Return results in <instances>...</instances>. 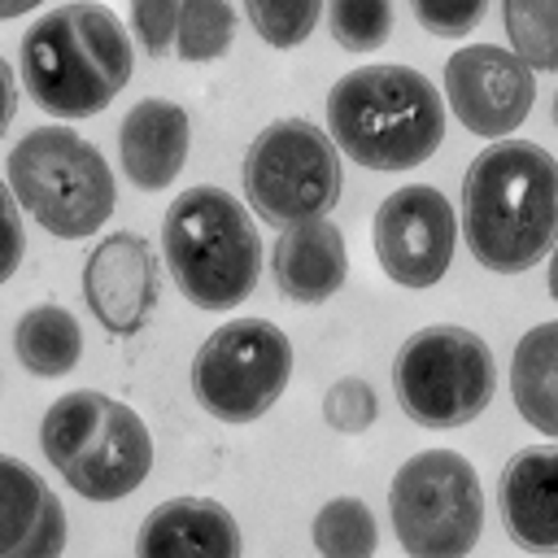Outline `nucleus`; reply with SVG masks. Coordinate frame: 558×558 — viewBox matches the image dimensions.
<instances>
[{"instance_id":"nucleus-1","label":"nucleus","mask_w":558,"mask_h":558,"mask_svg":"<svg viewBox=\"0 0 558 558\" xmlns=\"http://www.w3.org/2000/svg\"><path fill=\"white\" fill-rule=\"evenodd\" d=\"M462 240L493 275H519L558 240V157L527 140L488 144L462 174Z\"/></svg>"},{"instance_id":"nucleus-2","label":"nucleus","mask_w":558,"mask_h":558,"mask_svg":"<svg viewBox=\"0 0 558 558\" xmlns=\"http://www.w3.org/2000/svg\"><path fill=\"white\" fill-rule=\"evenodd\" d=\"M131 35L100 0L57 4L22 35L17 74L31 100L65 122L100 113L131 83Z\"/></svg>"},{"instance_id":"nucleus-3","label":"nucleus","mask_w":558,"mask_h":558,"mask_svg":"<svg viewBox=\"0 0 558 558\" xmlns=\"http://www.w3.org/2000/svg\"><path fill=\"white\" fill-rule=\"evenodd\" d=\"M445 100L410 65H357L327 92V131L336 148L366 170H414L445 140Z\"/></svg>"},{"instance_id":"nucleus-4","label":"nucleus","mask_w":558,"mask_h":558,"mask_svg":"<svg viewBox=\"0 0 558 558\" xmlns=\"http://www.w3.org/2000/svg\"><path fill=\"white\" fill-rule=\"evenodd\" d=\"M161 253L174 288L196 310H235L253 296L262 275V235L240 196L196 183L161 214Z\"/></svg>"},{"instance_id":"nucleus-5","label":"nucleus","mask_w":558,"mask_h":558,"mask_svg":"<svg viewBox=\"0 0 558 558\" xmlns=\"http://www.w3.org/2000/svg\"><path fill=\"white\" fill-rule=\"evenodd\" d=\"M39 449L83 501H122L153 471L148 423L96 388L65 392L44 410Z\"/></svg>"},{"instance_id":"nucleus-6","label":"nucleus","mask_w":558,"mask_h":558,"mask_svg":"<svg viewBox=\"0 0 558 558\" xmlns=\"http://www.w3.org/2000/svg\"><path fill=\"white\" fill-rule=\"evenodd\" d=\"M9 187L48 235L87 240L118 205V183L96 144L70 126H35L9 153Z\"/></svg>"},{"instance_id":"nucleus-7","label":"nucleus","mask_w":558,"mask_h":558,"mask_svg":"<svg viewBox=\"0 0 558 558\" xmlns=\"http://www.w3.org/2000/svg\"><path fill=\"white\" fill-rule=\"evenodd\" d=\"M392 392L401 414L418 427H466L497 392L493 349L471 327H418L392 357Z\"/></svg>"},{"instance_id":"nucleus-8","label":"nucleus","mask_w":558,"mask_h":558,"mask_svg":"<svg viewBox=\"0 0 558 558\" xmlns=\"http://www.w3.org/2000/svg\"><path fill=\"white\" fill-rule=\"evenodd\" d=\"M392 532L414 558L471 554L484 527V488L458 449H418L388 488Z\"/></svg>"},{"instance_id":"nucleus-9","label":"nucleus","mask_w":558,"mask_h":558,"mask_svg":"<svg viewBox=\"0 0 558 558\" xmlns=\"http://www.w3.org/2000/svg\"><path fill=\"white\" fill-rule=\"evenodd\" d=\"M244 196L266 227L331 214L340 201V148L310 118H275L244 153Z\"/></svg>"},{"instance_id":"nucleus-10","label":"nucleus","mask_w":558,"mask_h":558,"mask_svg":"<svg viewBox=\"0 0 558 558\" xmlns=\"http://www.w3.org/2000/svg\"><path fill=\"white\" fill-rule=\"evenodd\" d=\"M292 379V340L270 318H231L214 327L192 357L196 405L231 427L262 418Z\"/></svg>"},{"instance_id":"nucleus-11","label":"nucleus","mask_w":558,"mask_h":558,"mask_svg":"<svg viewBox=\"0 0 558 558\" xmlns=\"http://www.w3.org/2000/svg\"><path fill=\"white\" fill-rule=\"evenodd\" d=\"M458 244V218L440 187L405 183L388 192L371 218V248L397 288H432L445 279Z\"/></svg>"},{"instance_id":"nucleus-12","label":"nucleus","mask_w":558,"mask_h":558,"mask_svg":"<svg viewBox=\"0 0 558 558\" xmlns=\"http://www.w3.org/2000/svg\"><path fill=\"white\" fill-rule=\"evenodd\" d=\"M445 100L471 135L506 140L536 105V70L514 48L466 44L445 61Z\"/></svg>"},{"instance_id":"nucleus-13","label":"nucleus","mask_w":558,"mask_h":558,"mask_svg":"<svg viewBox=\"0 0 558 558\" xmlns=\"http://www.w3.org/2000/svg\"><path fill=\"white\" fill-rule=\"evenodd\" d=\"M83 301L109 336H135L157 310V262L144 235L109 231L83 262Z\"/></svg>"},{"instance_id":"nucleus-14","label":"nucleus","mask_w":558,"mask_h":558,"mask_svg":"<svg viewBox=\"0 0 558 558\" xmlns=\"http://www.w3.org/2000/svg\"><path fill=\"white\" fill-rule=\"evenodd\" d=\"M187 148H192V122H187L183 105H174L166 96L135 100L118 126L122 174L140 192L170 187L179 179V170L187 166Z\"/></svg>"},{"instance_id":"nucleus-15","label":"nucleus","mask_w":558,"mask_h":558,"mask_svg":"<svg viewBox=\"0 0 558 558\" xmlns=\"http://www.w3.org/2000/svg\"><path fill=\"white\" fill-rule=\"evenodd\" d=\"M270 275H275V288L296 305L331 301L349 279L344 231L327 214L279 227V240L270 248Z\"/></svg>"},{"instance_id":"nucleus-16","label":"nucleus","mask_w":558,"mask_h":558,"mask_svg":"<svg viewBox=\"0 0 558 558\" xmlns=\"http://www.w3.org/2000/svg\"><path fill=\"white\" fill-rule=\"evenodd\" d=\"M501 523L523 549H558V445H523L497 480Z\"/></svg>"},{"instance_id":"nucleus-17","label":"nucleus","mask_w":558,"mask_h":558,"mask_svg":"<svg viewBox=\"0 0 558 558\" xmlns=\"http://www.w3.org/2000/svg\"><path fill=\"white\" fill-rule=\"evenodd\" d=\"M65 549V510L48 480L0 453V558H52Z\"/></svg>"},{"instance_id":"nucleus-18","label":"nucleus","mask_w":558,"mask_h":558,"mask_svg":"<svg viewBox=\"0 0 558 558\" xmlns=\"http://www.w3.org/2000/svg\"><path fill=\"white\" fill-rule=\"evenodd\" d=\"M135 554L144 558H235V514L214 497H170L140 523Z\"/></svg>"},{"instance_id":"nucleus-19","label":"nucleus","mask_w":558,"mask_h":558,"mask_svg":"<svg viewBox=\"0 0 558 558\" xmlns=\"http://www.w3.org/2000/svg\"><path fill=\"white\" fill-rule=\"evenodd\" d=\"M510 397L523 423L558 440V318L519 336L510 353Z\"/></svg>"},{"instance_id":"nucleus-20","label":"nucleus","mask_w":558,"mask_h":558,"mask_svg":"<svg viewBox=\"0 0 558 558\" xmlns=\"http://www.w3.org/2000/svg\"><path fill=\"white\" fill-rule=\"evenodd\" d=\"M13 353H17L22 371H31L39 379H61L83 357V327L57 301L31 305L13 327Z\"/></svg>"},{"instance_id":"nucleus-21","label":"nucleus","mask_w":558,"mask_h":558,"mask_svg":"<svg viewBox=\"0 0 558 558\" xmlns=\"http://www.w3.org/2000/svg\"><path fill=\"white\" fill-rule=\"evenodd\" d=\"M310 541L327 558H366L379 549V523L362 497H331L310 523Z\"/></svg>"},{"instance_id":"nucleus-22","label":"nucleus","mask_w":558,"mask_h":558,"mask_svg":"<svg viewBox=\"0 0 558 558\" xmlns=\"http://www.w3.org/2000/svg\"><path fill=\"white\" fill-rule=\"evenodd\" d=\"M235 39V9L227 0H179L174 26V57L179 61H218L231 52Z\"/></svg>"},{"instance_id":"nucleus-23","label":"nucleus","mask_w":558,"mask_h":558,"mask_svg":"<svg viewBox=\"0 0 558 558\" xmlns=\"http://www.w3.org/2000/svg\"><path fill=\"white\" fill-rule=\"evenodd\" d=\"M501 22L532 70H558V0H501Z\"/></svg>"},{"instance_id":"nucleus-24","label":"nucleus","mask_w":558,"mask_h":558,"mask_svg":"<svg viewBox=\"0 0 558 558\" xmlns=\"http://www.w3.org/2000/svg\"><path fill=\"white\" fill-rule=\"evenodd\" d=\"M327 26L344 52H375L392 35V0H327Z\"/></svg>"},{"instance_id":"nucleus-25","label":"nucleus","mask_w":558,"mask_h":558,"mask_svg":"<svg viewBox=\"0 0 558 558\" xmlns=\"http://www.w3.org/2000/svg\"><path fill=\"white\" fill-rule=\"evenodd\" d=\"M323 4L327 0H244V17L270 48L288 52L314 35Z\"/></svg>"},{"instance_id":"nucleus-26","label":"nucleus","mask_w":558,"mask_h":558,"mask_svg":"<svg viewBox=\"0 0 558 558\" xmlns=\"http://www.w3.org/2000/svg\"><path fill=\"white\" fill-rule=\"evenodd\" d=\"M379 418V397L362 375H344L323 397V423L340 436H362Z\"/></svg>"},{"instance_id":"nucleus-27","label":"nucleus","mask_w":558,"mask_h":558,"mask_svg":"<svg viewBox=\"0 0 558 558\" xmlns=\"http://www.w3.org/2000/svg\"><path fill=\"white\" fill-rule=\"evenodd\" d=\"M410 9L423 31L440 35V39H466L484 22L488 0H410Z\"/></svg>"},{"instance_id":"nucleus-28","label":"nucleus","mask_w":558,"mask_h":558,"mask_svg":"<svg viewBox=\"0 0 558 558\" xmlns=\"http://www.w3.org/2000/svg\"><path fill=\"white\" fill-rule=\"evenodd\" d=\"M174 26H179V0H131V35L148 57L174 52Z\"/></svg>"},{"instance_id":"nucleus-29","label":"nucleus","mask_w":558,"mask_h":558,"mask_svg":"<svg viewBox=\"0 0 558 558\" xmlns=\"http://www.w3.org/2000/svg\"><path fill=\"white\" fill-rule=\"evenodd\" d=\"M26 253V231H22V205L9 187V179H0V283H9L22 266Z\"/></svg>"},{"instance_id":"nucleus-30","label":"nucleus","mask_w":558,"mask_h":558,"mask_svg":"<svg viewBox=\"0 0 558 558\" xmlns=\"http://www.w3.org/2000/svg\"><path fill=\"white\" fill-rule=\"evenodd\" d=\"M13 113H17V78L9 70V61L0 57V135L13 126Z\"/></svg>"},{"instance_id":"nucleus-31","label":"nucleus","mask_w":558,"mask_h":558,"mask_svg":"<svg viewBox=\"0 0 558 558\" xmlns=\"http://www.w3.org/2000/svg\"><path fill=\"white\" fill-rule=\"evenodd\" d=\"M35 4H44V0H0V22H9V17H22V13H31Z\"/></svg>"},{"instance_id":"nucleus-32","label":"nucleus","mask_w":558,"mask_h":558,"mask_svg":"<svg viewBox=\"0 0 558 558\" xmlns=\"http://www.w3.org/2000/svg\"><path fill=\"white\" fill-rule=\"evenodd\" d=\"M549 296L558 301V240H554V248H549Z\"/></svg>"},{"instance_id":"nucleus-33","label":"nucleus","mask_w":558,"mask_h":558,"mask_svg":"<svg viewBox=\"0 0 558 558\" xmlns=\"http://www.w3.org/2000/svg\"><path fill=\"white\" fill-rule=\"evenodd\" d=\"M549 118H554V126H558V92H554V113H549Z\"/></svg>"}]
</instances>
